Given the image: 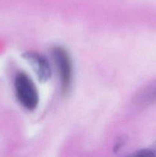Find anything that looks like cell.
<instances>
[{"label": "cell", "instance_id": "1", "mask_svg": "<svg viewBox=\"0 0 156 157\" xmlns=\"http://www.w3.org/2000/svg\"><path fill=\"white\" fill-rule=\"evenodd\" d=\"M15 90L18 102L28 110H34L39 103L38 89L30 77L24 72H18L15 78Z\"/></svg>", "mask_w": 156, "mask_h": 157}, {"label": "cell", "instance_id": "3", "mask_svg": "<svg viewBox=\"0 0 156 157\" xmlns=\"http://www.w3.org/2000/svg\"><path fill=\"white\" fill-rule=\"evenodd\" d=\"M41 82H46L51 77V67L45 57L35 52H26L23 55Z\"/></svg>", "mask_w": 156, "mask_h": 157}, {"label": "cell", "instance_id": "2", "mask_svg": "<svg viewBox=\"0 0 156 157\" xmlns=\"http://www.w3.org/2000/svg\"><path fill=\"white\" fill-rule=\"evenodd\" d=\"M52 56L61 79V89L66 94L71 86L73 79V63L71 58L65 48L55 46L52 49Z\"/></svg>", "mask_w": 156, "mask_h": 157}, {"label": "cell", "instance_id": "4", "mask_svg": "<svg viewBox=\"0 0 156 157\" xmlns=\"http://www.w3.org/2000/svg\"><path fill=\"white\" fill-rule=\"evenodd\" d=\"M142 99L144 101H151L156 100V88L148 90L147 93L142 95Z\"/></svg>", "mask_w": 156, "mask_h": 157}]
</instances>
